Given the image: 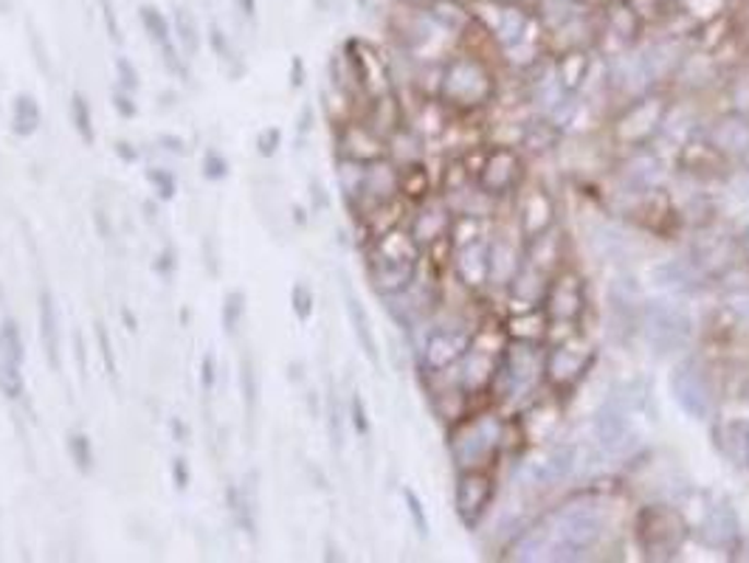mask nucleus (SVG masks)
I'll list each match as a JSON object with an SVG mask.
<instances>
[{
    "mask_svg": "<svg viewBox=\"0 0 749 563\" xmlns=\"http://www.w3.org/2000/svg\"><path fill=\"white\" fill-rule=\"evenodd\" d=\"M420 246L411 234L400 228L378 234L366 251V271H370L372 288L381 296H400L411 285L418 271Z\"/></svg>",
    "mask_w": 749,
    "mask_h": 563,
    "instance_id": "f257e3e1",
    "label": "nucleus"
},
{
    "mask_svg": "<svg viewBox=\"0 0 749 563\" xmlns=\"http://www.w3.org/2000/svg\"><path fill=\"white\" fill-rule=\"evenodd\" d=\"M643 332L651 350L657 355H670V352L688 347L690 336H693V318H690L688 307L679 302L657 298L645 305Z\"/></svg>",
    "mask_w": 749,
    "mask_h": 563,
    "instance_id": "f03ea898",
    "label": "nucleus"
},
{
    "mask_svg": "<svg viewBox=\"0 0 749 563\" xmlns=\"http://www.w3.org/2000/svg\"><path fill=\"white\" fill-rule=\"evenodd\" d=\"M684 536V518L674 507L651 504L636 516V541L648 558H674Z\"/></svg>",
    "mask_w": 749,
    "mask_h": 563,
    "instance_id": "7ed1b4c3",
    "label": "nucleus"
},
{
    "mask_svg": "<svg viewBox=\"0 0 749 563\" xmlns=\"http://www.w3.org/2000/svg\"><path fill=\"white\" fill-rule=\"evenodd\" d=\"M555 536L558 541L552 547V552H558L555 558H575V552L589 550V547L600 541L604 518H600V513L589 511V507H566L558 516Z\"/></svg>",
    "mask_w": 749,
    "mask_h": 563,
    "instance_id": "20e7f679",
    "label": "nucleus"
},
{
    "mask_svg": "<svg viewBox=\"0 0 749 563\" xmlns=\"http://www.w3.org/2000/svg\"><path fill=\"white\" fill-rule=\"evenodd\" d=\"M493 96L491 73L477 60H457L443 80V99L459 107H477Z\"/></svg>",
    "mask_w": 749,
    "mask_h": 563,
    "instance_id": "39448f33",
    "label": "nucleus"
},
{
    "mask_svg": "<svg viewBox=\"0 0 749 563\" xmlns=\"http://www.w3.org/2000/svg\"><path fill=\"white\" fill-rule=\"evenodd\" d=\"M670 395H674L679 409L693 420H704L710 414V409H713L710 384L697 361H682L674 370V375H670Z\"/></svg>",
    "mask_w": 749,
    "mask_h": 563,
    "instance_id": "423d86ee",
    "label": "nucleus"
},
{
    "mask_svg": "<svg viewBox=\"0 0 749 563\" xmlns=\"http://www.w3.org/2000/svg\"><path fill=\"white\" fill-rule=\"evenodd\" d=\"M493 502V479L482 471H463L457 479V493H454V504H457L459 521L473 530L482 516L488 513Z\"/></svg>",
    "mask_w": 749,
    "mask_h": 563,
    "instance_id": "0eeeda50",
    "label": "nucleus"
},
{
    "mask_svg": "<svg viewBox=\"0 0 749 563\" xmlns=\"http://www.w3.org/2000/svg\"><path fill=\"white\" fill-rule=\"evenodd\" d=\"M597 443L611 454H623L634 445V423H631V409L620 398H611L595 414Z\"/></svg>",
    "mask_w": 749,
    "mask_h": 563,
    "instance_id": "6e6552de",
    "label": "nucleus"
},
{
    "mask_svg": "<svg viewBox=\"0 0 749 563\" xmlns=\"http://www.w3.org/2000/svg\"><path fill=\"white\" fill-rule=\"evenodd\" d=\"M592 361H595V355L586 347L566 341V344L550 350V355L545 359V375L550 378L552 386L566 389V386H575L577 380L584 378V372L589 370Z\"/></svg>",
    "mask_w": 749,
    "mask_h": 563,
    "instance_id": "1a4fd4ad",
    "label": "nucleus"
},
{
    "mask_svg": "<svg viewBox=\"0 0 749 563\" xmlns=\"http://www.w3.org/2000/svg\"><path fill=\"white\" fill-rule=\"evenodd\" d=\"M545 302L552 321H572L584 310V282L575 273H561L547 285Z\"/></svg>",
    "mask_w": 749,
    "mask_h": 563,
    "instance_id": "9d476101",
    "label": "nucleus"
},
{
    "mask_svg": "<svg viewBox=\"0 0 749 563\" xmlns=\"http://www.w3.org/2000/svg\"><path fill=\"white\" fill-rule=\"evenodd\" d=\"M468 350H471V338L465 336L463 330H437L425 341L423 364L425 370L443 372L457 364L459 359H465Z\"/></svg>",
    "mask_w": 749,
    "mask_h": 563,
    "instance_id": "9b49d317",
    "label": "nucleus"
},
{
    "mask_svg": "<svg viewBox=\"0 0 749 563\" xmlns=\"http://www.w3.org/2000/svg\"><path fill=\"white\" fill-rule=\"evenodd\" d=\"M37 321H40V344L46 352L48 366L60 372L62 366V330H60V307L48 288H43L37 298Z\"/></svg>",
    "mask_w": 749,
    "mask_h": 563,
    "instance_id": "f8f14e48",
    "label": "nucleus"
},
{
    "mask_svg": "<svg viewBox=\"0 0 749 563\" xmlns=\"http://www.w3.org/2000/svg\"><path fill=\"white\" fill-rule=\"evenodd\" d=\"M522 161L513 150H493L479 169V186L488 195H504L518 180Z\"/></svg>",
    "mask_w": 749,
    "mask_h": 563,
    "instance_id": "ddd939ff",
    "label": "nucleus"
},
{
    "mask_svg": "<svg viewBox=\"0 0 749 563\" xmlns=\"http://www.w3.org/2000/svg\"><path fill=\"white\" fill-rule=\"evenodd\" d=\"M139 17H141V26H144L147 37H150V40L155 43V48L164 54V62L169 66V71L184 73V68H180V60H178V43H175L173 23L166 21L164 12L155 7H141Z\"/></svg>",
    "mask_w": 749,
    "mask_h": 563,
    "instance_id": "4468645a",
    "label": "nucleus"
},
{
    "mask_svg": "<svg viewBox=\"0 0 749 563\" xmlns=\"http://www.w3.org/2000/svg\"><path fill=\"white\" fill-rule=\"evenodd\" d=\"M699 538L713 550H727L738 541V516L729 504H716L713 511L704 516L699 527Z\"/></svg>",
    "mask_w": 749,
    "mask_h": 563,
    "instance_id": "2eb2a0df",
    "label": "nucleus"
},
{
    "mask_svg": "<svg viewBox=\"0 0 749 563\" xmlns=\"http://www.w3.org/2000/svg\"><path fill=\"white\" fill-rule=\"evenodd\" d=\"M454 268H457L459 279H463L465 285H484L491 279V251L482 246V239L465 243V246H459Z\"/></svg>",
    "mask_w": 749,
    "mask_h": 563,
    "instance_id": "dca6fc26",
    "label": "nucleus"
},
{
    "mask_svg": "<svg viewBox=\"0 0 749 563\" xmlns=\"http://www.w3.org/2000/svg\"><path fill=\"white\" fill-rule=\"evenodd\" d=\"M344 298H347V316H350L352 332H355V338H359V344H361V350H364L366 359L378 366L381 364L378 338H375V330H372V321H370V316H366V307L361 305V298L352 293L350 285L344 288Z\"/></svg>",
    "mask_w": 749,
    "mask_h": 563,
    "instance_id": "f3484780",
    "label": "nucleus"
},
{
    "mask_svg": "<svg viewBox=\"0 0 749 563\" xmlns=\"http://www.w3.org/2000/svg\"><path fill=\"white\" fill-rule=\"evenodd\" d=\"M496 445V434H493L491 423H477L468 425V429L459 434L457 445H454V454L463 459V465H473L479 459H484Z\"/></svg>",
    "mask_w": 749,
    "mask_h": 563,
    "instance_id": "a211bd4d",
    "label": "nucleus"
},
{
    "mask_svg": "<svg viewBox=\"0 0 749 563\" xmlns=\"http://www.w3.org/2000/svg\"><path fill=\"white\" fill-rule=\"evenodd\" d=\"M550 223H552V200L547 198V192H541V189H533L522 203L524 234H527V239L545 237Z\"/></svg>",
    "mask_w": 749,
    "mask_h": 563,
    "instance_id": "6ab92c4d",
    "label": "nucleus"
},
{
    "mask_svg": "<svg viewBox=\"0 0 749 563\" xmlns=\"http://www.w3.org/2000/svg\"><path fill=\"white\" fill-rule=\"evenodd\" d=\"M710 144H713V150L727 153V155L747 153L749 125L744 119H722L716 127H713V133H710Z\"/></svg>",
    "mask_w": 749,
    "mask_h": 563,
    "instance_id": "aec40b11",
    "label": "nucleus"
},
{
    "mask_svg": "<svg viewBox=\"0 0 749 563\" xmlns=\"http://www.w3.org/2000/svg\"><path fill=\"white\" fill-rule=\"evenodd\" d=\"M40 125H43V113H40V105H37V99H34L32 93H21V96L14 99V107H12L14 136L28 139V136H34L37 130H40Z\"/></svg>",
    "mask_w": 749,
    "mask_h": 563,
    "instance_id": "412c9836",
    "label": "nucleus"
},
{
    "mask_svg": "<svg viewBox=\"0 0 749 563\" xmlns=\"http://www.w3.org/2000/svg\"><path fill=\"white\" fill-rule=\"evenodd\" d=\"M173 34H175V43H178V48L184 51V57H189V60H192L195 54L200 51V26H198V21H195V14L189 12L186 7L175 9Z\"/></svg>",
    "mask_w": 749,
    "mask_h": 563,
    "instance_id": "4be33fe9",
    "label": "nucleus"
},
{
    "mask_svg": "<svg viewBox=\"0 0 749 563\" xmlns=\"http://www.w3.org/2000/svg\"><path fill=\"white\" fill-rule=\"evenodd\" d=\"M654 285L668 288V291H693L697 288V271L688 262H665V266L654 268Z\"/></svg>",
    "mask_w": 749,
    "mask_h": 563,
    "instance_id": "5701e85b",
    "label": "nucleus"
},
{
    "mask_svg": "<svg viewBox=\"0 0 749 563\" xmlns=\"http://www.w3.org/2000/svg\"><path fill=\"white\" fill-rule=\"evenodd\" d=\"M0 391L7 400L23 398V364L0 350Z\"/></svg>",
    "mask_w": 749,
    "mask_h": 563,
    "instance_id": "b1692460",
    "label": "nucleus"
},
{
    "mask_svg": "<svg viewBox=\"0 0 749 563\" xmlns=\"http://www.w3.org/2000/svg\"><path fill=\"white\" fill-rule=\"evenodd\" d=\"M657 175H659V161L648 153H640L636 159H631L629 169H625V178H629V184L634 186V189H645V186H651L654 180H657Z\"/></svg>",
    "mask_w": 749,
    "mask_h": 563,
    "instance_id": "393cba45",
    "label": "nucleus"
},
{
    "mask_svg": "<svg viewBox=\"0 0 749 563\" xmlns=\"http://www.w3.org/2000/svg\"><path fill=\"white\" fill-rule=\"evenodd\" d=\"M524 26H527V17L518 9H502L499 12V23H496V37L502 46H513V43L522 40Z\"/></svg>",
    "mask_w": 749,
    "mask_h": 563,
    "instance_id": "a878e982",
    "label": "nucleus"
},
{
    "mask_svg": "<svg viewBox=\"0 0 749 563\" xmlns=\"http://www.w3.org/2000/svg\"><path fill=\"white\" fill-rule=\"evenodd\" d=\"M246 305H248V298L243 291H232L226 298H223L220 318H223V330H226L229 336H234V332L239 330V325H243V318H246Z\"/></svg>",
    "mask_w": 749,
    "mask_h": 563,
    "instance_id": "bb28decb",
    "label": "nucleus"
},
{
    "mask_svg": "<svg viewBox=\"0 0 749 563\" xmlns=\"http://www.w3.org/2000/svg\"><path fill=\"white\" fill-rule=\"evenodd\" d=\"M71 121H73V127H77L80 139L91 146L93 141H96V133H93L91 105H87V99L82 96V93H73L71 96Z\"/></svg>",
    "mask_w": 749,
    "mask_h": 563,
    "instance_id": "cd10ccee",
    "label": "nucleus"
},
{
    "mask_svg": "<svg viewBox=\"0 0 749 563\" xmlns=\"http://www.w3.org/2000/svg\"><path fill=\"white\" fill-rule=\"evenodd\" d=\"M68 454H71V462L77 465V471L80 473L93 471V445L87 434L73 431L71 437H68Z\"/></svg>",
    "mask_w": 749,
    "mask_h": 563,
    "instance_id": "c85d7f7f",
    "label": "nucleus"
},
{
    "mask_svg": "<svg viewBox=\"0 0 749 563\" xmlns=\"http://www.w3.org/2000/svg\"><path fill=\"white\" fill-rule=\"evenodd\" d=\"M398 192L414 200L429 192V175L423 173V166H406L403 173L398 175Z\"/></svg>",
    "mask_w": 749,
    "mask_h": 563,
    "instance_id": "c756f323",
    "label": "nucleus"
},
{
    "mask_svg": "<svg viewBox=\"0 0 749 563\" xmlns=\"http://www.w3.org/2000/svg\"><path fill=\"white\" fill-rule=\"evenodd\" d=\"M445 225H448V220H445L443 212H423L418 218V223H414L411 237L418 239V243H423V239H437L440 234L445 232Z\"/></svg>",
    "mask_w": 749,
    "mask_h": 563,
    "instance_id": "7c9ffc66",
    "label": "nucleus"
},
{
    "mask_svg": "<svg viewBox=\"0 0 749 563\" xmlns=\"http://www.w3.org/2000/svg\"><path fill=\"white\" fill-rule=\"evenodd\" d=\"M239 384H243L246 411L254 418V414H257V403H259V378H257V370H254L251 359H243V375H239Z\"/></svg>",
    "mask_w": 749,
    "mask_h": 563,
    "instance_id": "2f4dec72",
    "label": "nucleus"
},
{
    "mask_svg": "<svg viewBox=\"0 0 749 563\" xmlns=\"http://www.w3.org/2000/svg\"><path fill=\"white\" fill-rule=\"evenodd\" d=\"M291 307H293V313H296L299 321H311L313 307H316V296H313V291L305 285V282H296V285H293Z\"/></svg>",
    "mask_w": 749,
    "mask_h": 563,
    "instance_id": "473e14b6",
    "label": "nucleus"
},
{
    "mask_svg": "<svg viewBox=\"0 0 749 563\" xmlns=\"http://www.w3.org/2000/svg\"><path fill=\"white\" fill-rule=\"evenodd\" d=\"M584 77H586V60L581 57V54H572L570 60H564V66H561V85L575 91V87L584 82Z\"/></svg>",
    "mask_w": 749,
    "mask_h": 563,
    "instance_id": "72a5a7b5",
    "label": "nucleus"
},
{
    "mask_svg": "<svg viewBox=\"0 0 749 563\" xmlns=\"http://www.w3.org/2000/svg\"><path fill=\"white\" fill-rule=\"evenodd\" d=\"M147 180L155 186V192H159L161 200H173L175 192H178V180H175V175L169 173V169H150V173H147Z\"/></svg>",
    "mask_w": 749,
    "mask_h": 563,
    "instance_id": "f704fd0d",
    "label": "nucleus"
},
{
    "mask_svg": "<svg viewBox=\"0 0 749 563\" xmlns=\"http://www.w3.org/2000/svg\"><path fill=\"white\" fill-rule=\"evenodd\" d=\"M724 305L738 321H749V288H733V291L724 296Z\"/></svg>",
    "mask_w": 749,
    "mask_h": 563,
    "instance_id": "c9c22d12",
    "label": "nucleus"
},
{
    "mask_svg": "<svg viewBox=\"0 0 749 563\" xmlns=\"http://www.w3.org/2000/svg\"><path fill=\"white\" fill-rule=\"evenodd\" d=\"M403 499H406V511H409L411 521H414V530H418L420 538H425L429 536V518H425L423 502L418 499V493H411V491H403Z\"/></svg>",
    "mask_w": 749,
    "mask_h": 563,
    "instance_id": "e433bc0d",
    "label": "nucleus"
},
{
    "mask_svg": "<svg viewBox=\"0 0 749 563\" xmlns=\"http://www.w3.org/2000/svg\"><path fill=\"white\" fill-rule=\"evenodd\" d=\"M203 175L209 180H223L229 175V161L218 150H206L203 153Z\"/></svg>",
    "mask_w": 749,
    "mask_h": 563,
    "instance_id": "4c0bfd02",
    "label": "nucleus"
},
{
    "mask_svg": "<svg viewBox=\"0 0 749 563\" xmlns=\"http://www.w3.org/2000/svg\"><path fill=\"white\" fill-rule=\"evenodd\" d=\"M279 144H282V130H279V127H268V130L259 133L257 153L262 155V159H271V155L279 150Z\"/></svg>",
    "mask_w": 749,
    "mask_h": 563,
    "instance_id": "58836bf2",
    "label": "nucleus"
},
{
    "mask_svg": "<svg viewBox=\"0 0 749 563\" xmlns=\"http://www.w3.org/2000/svg\"><path fill=\"white\" fill-rule=\"evenodd\" d=\"M116 73H119V82L125 91L133 93L139 87V71H136L133 62L127 60V57H116Z\"/></svg>",
    "mask_w": 749,
    "mask_h": 563,
    "instance_id": "ea45409f",
    "label": "nucleus"
},
{
    "mask_svg": "<svg viewBox=\"0 0 749 563\" xmlns=\"http://www.w3.org/2000/svg\"><path fill=\"white\" fill-rule=\"evenodd\" d=\"M214 380H218V361H214V352H206L200 361V389L209 395L214 389Z\"/></svg>",
    "mask_w": 749,
    "mask_h": 563,
    "instance_id": "a19ab883",
    "label": "nucleus"
},
{
    "mask_svg": "<svg viewBox=\"0 0 749 563\" xmlns=\"http://www.w3.org/2000/svg\"><path fill=\"white\" fill-rule=\"evenodd\" d=\"M96 341H100V350H102V359H105L107 372H110V375H116L114 344H110V338H107V330L102 325H96Z\"/></svg>",
    "mask_w": 749,
    "mask_h": 563,
    "instance_id": "79ce46f5",
    "label": "nucleus"
},
{
    "mask_svg": "<svg viewBox=\"0 0 749 563\" xmlns=\"http://www.w3.org/2000/svg\"><path fill=\"white\" fill-rule=\"evenodd\" d=\"M209 43H212L214 54H218L220 60H232V57H234L232 46H229V40H226V34L220 32L218 26H212V28H209Z\"/></svg>",
    "mask_w": 749,
    "mask_h": 563,
    "instance_id": "37998d69",
    "label": "nucleus"
},
{
    "mask_svg": "<svg viewBox=\"0 0 749 563\" xmlns=\"http://www.w3.org/2000/svg\"><path fill=\"white\" fill-rule=\"evenodd\" d=\"M173 482L178 491H186L189 488V482H192V473H189V462H186L184 457H178L173 462Z\"/></svg>",
    "mask_w": 749,
    "mask_h": 563,
    "instance_id": "c03bdc74",
    "label": "nucleus"
},
{
    "mask_svg": "<svg viewBox=\"0 0 749 563\" xmlns=\"http://www.w3.org/2000/svg\"><path fill=\"white\" fill-rule=\"evenodd\" d=\"M352 425H355V431H359V434H370V420H366L364 400H361L359 395L352 398Z\"/></svg>",
    "mask_w": 749,
    "mask_h": 563,
    "instance_id": "a18cd8bd",
    "label": "nucleus"
},
{
    "mask_svg": "<svg viewBox=\"0 0 749 563\" xmlns=\"http://www.w3.org/2000/svg\"><path fill=\"white\" fill-rule=\"evenodd\" d=\"M114 107L119 110V116L121 119H133L136 116V105H133V99H130V91H116L114 93Z\"/></svg>",
    "mask_w": 749,
    "mask_h": 563,
    "instance_id": "49530a36",
    "label": "nucleus"
},
{
    "mask_svg": "<svg viewBox=\"0 0 749 563\" xmlns=\"http://www.w3.org/2000/svg\"><path fill=\"white\" fill-rule=\"evenodd\" d=\"M291 85L293 87H302L305 85V62H302V57H293L291 60Z\"/></svg>",
    "mask_w": 749,
    "mask_h": 563,
    "instance_id": "de8ad7c7",
    "label": "nucleus"
},
{
    "mask_svg": "<svg viewBox=\"0 0 749 563\" xmlns=\"http://www.w3.org/2000/svg\"><path fill=\"white\" fill-rule=\"evenodd\" d=\"M173 266H175V259H173V251H164L159 257V262H155V271H161L164 277H169V271H173Z\"/></svg>",
    "mask_w": 749,
    "mask_h": 563,
    "instance_id": "09e8293b",
    "label": "nucleus"
},
{
    "mask_svg": "<svg viewBox=\"0 0 749 563\" xmlns=\"http://www.w3.org/2000/svg\"><path fill=\"white\" fill-rule=\"evenodd\" d=\"M116 155H119L121 161H127V164H133V161L139 159V153H136V150H130V144H127V141H119V144H116Z\"/></svg>",
    "mask_w": 749,
    "mask_h": 563,
    "instance_id": "8fccbe9b",
    "label": "nucleus"
},
{
    "mask_svg": "<svg viewBox=\"0 0 749 563\" xmlns=\"http://www.w3.org/2000/svg\"><path fill=\"white\" fill-rule=\"evenodd\" d=\"M105 21H107V28H110V34H114V40L121 43V28H119V21H116L114 9H105Z\"/></svg>",
    "mask_w": 749,
    "mask_h": 563,
    "instance_id": "3c124183",
    "label": "nucleus"
},
{
    "mask_svg": "<svg viewBox=\"0 0 749 563\" xmlns=\"http://www.w3.org/2000/svg\"><path fill=\"white\" fill-rule=\"evenodd\" d=\"M237 7L246 17H254V14H257V0H237Z\"/></svg>",
    "mask_w": 749,
    "mask_h": 563,
    "instance_id": "603ef678",
    "label": "nucleus"
},
{
    "mask_svg": "<svg viewBox=\"0 0 749 563\" xmlns=\"http://www.w3.org/2000/svg\"><path fill=\"white\" fill-rule=\"evenodd\" d=\"M173 434L175 437H180V443H186V437H189V429H186V423H180V420H173Z\"/></svg>",
    "mask_w": 749,
    "mask_h": 563,
    "instance_id": "864d4df0",
    "label": "nucleus"
},
{
    "mask_svg": "<svg viewBox=\"0 0 749 563\" xmlns=\"http://www.w3.org/2000/svg\"><path fill=\"white\" fill-rule=\"evenodd\" d=\"M747 462H749V434H747Z\"/></svg>",
    "mask_w": 749,
    "mask_h": 563,
    "instance_id": "5fc2aeb1",
    "label": "nucleus"
}]
</instances>
